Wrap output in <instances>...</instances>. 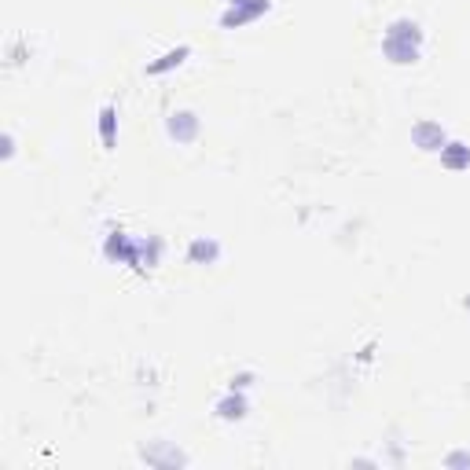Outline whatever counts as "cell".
<instances>
[{
  "instance_id": "cell-1",
  "label": "cell",
  "mask_w": 470,
  "mask_h": 470,
  "mask_svg": "<svg viewBox=\"0 0 470 470\" xmlns=\"http://www.w3.org/2000/svg\"><path fill=\"white\" fill-rule=\"evenodd\" d=\"M419 45H423V30L412 19L390 23L386 37H382V52H386L390 63H415L419 59Z\"/></svg>"
},
{
  "instance_id": "cell-2",
  "label": "cell",
  "mask_w": 470,
  "mask_h": 470,
  "mask_svg": "<svg viewBox=\"0 0 470 470\" xmlns=\"http://www.w3.org/2000/svg\"><path fill=\"white\" fill-rule=\"evenodd\" d=\"M265 12H269V0H232V12L224 15V26H243Z\"/></svg>"
},
{
  "instance_id": "cell-3",
  "label": "cell",
  "mask_w": 470,
  "mask_h": 470,
  "mask_svg": "<svg viewBox=\"0 0 470 470\" xmlns=\"http://www.w3.org/2000/svg\"><path fill=\"white\" fill-rule=\"evenodd\" d=\"M412 136H415V144H419L423 151H441V147H445V129H441V125H434V122H419L412 129Z\"/></svg>"
},
{
  "instance_id": "cell-4",
  "label": "cell",
  "mask_w": 470,
  "mask_h": 470,
  "mask_svg": "<svg viewBox=\"0 0 470 470\" xmlns=\"http://www.w3.org/2000/svg\"><path fill=\"white\" fill-rule=\"evenodd\" d=\"M195 129H199V122H195L191 111H180V114L169 118V136H173V140H191Z\"/></svg>"
},
{
  "instance_id": "cell-5",
  "label": "cell",
  "mask_w": 470,
  "mask_h": 470,
  "mask_svg": "<svg viewBox=\"0 0 470 470\" xmlns=\"http://www.w3.org/2000/svg\"><path fill=\"white\" fill-rule=\"evenodd\" d=\"M217 415H221V419H243V415H247V401L235 397V390H232V397H224L217 404Z\"/></svg>"
},
{
  "instance_id": "cell-6",
  "label": "cell",
  "mask_w": 470,
  "mask_h": 470,
  "mask_svg": "<svg viewBox=\"0 0 470 470\" xmlns=\"http://www.w3.org/2000/svg\"><path fill=\"white\" fill-rule=\"evenodd\" d=\"M114 129H118V111L114 107H103L100 111V136L107 147H114Z\"/></svg>"
},
{
  "instance_id": "cell-7",
  "label": "cell",
  "mask_w": 470,
  "mask_h": 470,
  "mask_svg": "<svg viewBox=\"0 0 470 470\" xmlns=\"http://www.w3.org/2000/svg\"><path fill=\"white\" fill-rule=\"evenodd\" d=\"M441 162H445L448 169H463V166H467L463 144H445V147H441Z\"/></svg>"
},
{
  "instance_id": "cell-8",
  "label": "cell",
  "mask_w": 470,
  "mask_h": 470,
  "mask_svg": "<svg viewBox=\"0 0 470 470\" xmlns=\"http://www.w3.org/2000/svg\"><path fill=\"white\" fill-rule=\"evenodd\" d=\"M184 56H188V48H173V52H166V56H162V63H151V67H147V74H162V70H173V67H180V63H184Z\"/></svg>"
},
{
  "instance_id": "cell-9",
  "label": "cell",
  "mask_w": 470,
  "mask_h": 470,
  "mask_svg": "<svg viewBox=\"0 0 470 470\" xmlns=\"http://www.w3.org/2000/svg\"><path fill=\"white\" fill-rule=\"evenodd\" d=\"M191 258H217V243H206V239H195L191 243Z\"/></svg>"
}]
</instances>
